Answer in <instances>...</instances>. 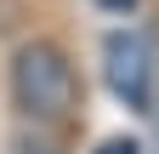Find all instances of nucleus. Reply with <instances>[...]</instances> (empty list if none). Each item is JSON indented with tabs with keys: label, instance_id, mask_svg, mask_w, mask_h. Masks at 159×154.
<instances>
[{
	"label": "nucleus",
	"instance_id": "1",
	"mask_svg": "<svg viewBox=\"0 0 159 154\" xmlns=\"http://www.w3.org/2000/svg\"><path fill=\"white\" fill-rule=\"evenodd\" d=\"M6 91L17 120L34 126H68L80 114V69L57 40H23L6 63Z\"/></svg>",
	"mask_w": 159,
	"mask_h": 154
},
{
	"label": "nucleus",
	"instance_id": "2",
	"mask_svg": "<svg viewBox=\"0 0 159 154\" xmlns=\"http://www.w3.org/2000/svg\"><path fill=\"white\" fill-rule=\"evenodd\" d=\"M102 80L125 108L148 114V103H153V40L142 29H114L102 40Z\"/></svg>",
	"mask_w": 159,
	"mask_h": 154
},
{
	"label": "nucleus",
	"instance_id": "3",
	"mask_svg": "<svg viewBox=\"0 0 159 154\" xmlns=\"http://www.w3.org/2000/svg\"><path fill=\"white\" fill-rule=\"evenodd\" d=\"M6 154H68L63 148V126H34V120H23L6 137Z\"/></svg>",
	"mask_w": 159,
	"mask_h": 154
},
{
	"label": "nucleus",
	"instance_id": "4",
	"mask_svg": "<svg viewBox=\"0 0 159 154\" xmlns=\"http://www.w3.org/2000/svg\"><path fill=\"white\" fill-rule=\"evenodd\" d=\"M97 154H142V148H136L131 137H108V143H102V148H97Z\"/></svg>",
	"mask_w": 159,
	"mask_h": 154
},
{
	"label": "nucleus",
	"instance_id": "5",
	"mask_svg": "<svg viewBox=\"0 0 159 154\" xmlns=\"http://www.w3.org/2000/svg\"><path fill=\"white\" fill-rule=\"evenodd\" d=\"M102 6H108V12H131L136 0H102Z\"/></svg>",
	"mask_w": 159,
	"mask_h": 154
},
{
	"label": "nucleus",
	"instance_id": "6",
	"mask_svg": "<svg viewBox=\"0 0 159 154\" xmlns=\"http://www.w3.org/2000/svg\"><path fill=\"white\" fill-rule=\"evenodd\" d=\"M148 114H153V120H159V108H148Z\"/></svg>",
	"mask_w": 159,
	"mask_h": 154
}]
</instances>
